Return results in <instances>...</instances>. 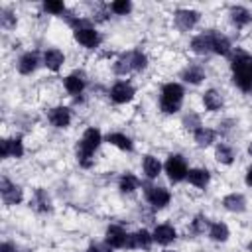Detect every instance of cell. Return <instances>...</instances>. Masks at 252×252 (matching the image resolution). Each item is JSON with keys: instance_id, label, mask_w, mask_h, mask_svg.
I'll return each mask as SVG.
<instances>
[{"instance_id": "6da1fadb", "label": "cell", "mask_w": 252, "mask_h": 252, "mask_svg": "<svg viewBox=\"0 0 252 252\" xmlns=\"http://www.w3.org/2000/svg\"><path fill=\"white\" fill-rule=\"evenodd\" d=\"M230 75L232 83L242 93H252V53L236 49L230 55Z\"/></svg>"}, {"instance_id": "7a4b0ae2", "label": "cell", "mask_w": 252, "mask_h": 252, "mask_svg": "<svg viewBox=\"0 0 252 252\" xmlns=\"http://www.w3.org/2000/svg\"><path fill=\"white\" fill-rule=\"evenodd\" d=\"M102 142H104L102 132L96 126L85 128V132H83V136H81V140L77 142V148H75V156H77V161H79L81 167L91 169L94 165V154H96V150L100 148Z\"/></svg>"}, {"instance_id": "3957f363", "label": "cell", "mask_w": 252, "mask_h": 252, "mask_svg": "<svg viewBox=\"0 0 252 252\" xmlns=\"http://www.w3.org/2000/svg\"><path fill=\"white\" fill-rule=\"evenodd\" d=\"M183 98H185L183 85L181 83H175V81H169L159 91V110L163 114H175V112L181 110Z\"/></svg>"}, {"instance_id": "277c9868", "label": "cell", "mask_w": 252, "mask_h": 252, "mask_svg": "<svg viewBox=\"0 0 252 252\" xmlns=\"http://www.w3.org/2000/svg\"><path fill=\"white\" fill-rule=\"evenodd\" d=\"M163 171L171 183H181L187 179V173H189L187 159L181 154H171L163 163Z\"/></svg>"}, {"instance_id": "5b68a950", "label": "cell", "mask_w": 252, "mask_h": 252, "mask_svg": "<svg viewBox=\"0 0 252 252\" xmlns=\"http://www.w3.org/2000/svg\"><path fill=\"white\" fill-rule=\"evenodd\" d=\"M0 195H2V203L6 207H14L24 201V189L20 185H16L14 181H10L6 175L0 177Z\"/></svg>"}, {"instance_id": "8992f818", "label": "cell", "mask_w": 252, "mask_h": 252, "mask_svg": "<svg viewBox=\"0 0 252 252\" xmlns=\"http://www.w3.org/2000/svg\"><path fill=\"white\" fill-rule=\"evenodd\" d=\"M201 20V12L193 8H177L173 12V24L179 32H191Z\"/></svg>"}, {"instance_id": "52a82bcc", "label": "cell", "mask_w": 252, "mask_h": 252, "mask_svg": "<svg viewBox=\"0 0 252 252\" xmlns=\"http://www.w3.org/2000/svg\"><path fill=\"white\" fill-rule=\"evenodd\" d=\"M134 96H136V89L130 81H116L108 91V98L114 104H128L134 100Z\"/></svg>"}, {"instance_id": "ba28073f", "label": "cell", "mask_w": 252, "mask_h": 252, "mask_svg": "<svg viewBox=\"0 0 252 252\" xmlns=\"http://www.w3.org/2000/svg\"><path fill=\"white\" fill-rule=\"evenodd\" d=\"M73 37L75 41L85 47V49H96L100 43H102V35L98 30H94L93 26H85V28H79L73 32Z\"/></svg>"}, {"instance_id": "9c48e42d", "label": "cell", "mask_w": 252, "mask_h": 252, "mask_svg": "<svg viewBox=\"0 0 252 252\" xmlns=\"http://www.w3.org/2000/svg\"><path fill=\"white\" fill-rule=\"evenodd\" d=\"M144 195H146V201L150 203V207L156 209V211L165 209V207L171 203V193H169V189L159 187V185H148L146 191H144Z\"/></svg>"}, {"instance_id": "30bf717a", "label": "cell", "mask_w": 252, "mask_h": 252, "mask_svg": "<svg viewBox=\"0 0 252 252\" xmlns=\"http://www.w3.org/2000/svg\"><path fill=\"white\" fill-rule=\"evenodd\" d=\"M26 154V148H24V142L22 138L18 136H12V138H2L0 142V158L2 159H20L24 158Z\"/></svg>"}, {"instance_id": "8fae6325", "label": "cell", "mask_w": 252, "mask_h": 252, "mask_svg": "<svg viewBox=\"0 0 252 252\" xmlns=\"http://www.w3.org/2000/svg\"><path fill=\"white\" fill-rule=\"evenodd\" d=\"M47 120H49V124H51L53 128L65 130V128H69V124H71V120H73V112H71L69 106L59 104V106H53V108L47 110Z\"/></svg>"}, {"instance_id": "7c38bea8", "label": "cell", "mask_w": 252, "mask_h": 252, "mask_svg": "<svg viewBox=\"0 0 252 252\" xmlns=\"http://www.w3.org/2000/svg\"><path fill=\"white\" fill-rule=\"evenodd\" d=\"M209 35H211V51L215 55H220V57H230L232 55V43L222 32L209 30Z\"/></svg>"}, {"instance_id": "4fadbf2b", "label": "cell", "mask_w": 252, "mask_h": 252, "mask_svg": "<svg viewBox=\"0 0 252 252\" xmlns=\"http://www.w3.org/2000/svg\"><path fill=\"white\" fill-rule=\"evenodd\" d=\"M128 232L120 226V224H110L104 232V244H108L112 250H118V248H126L128 244Z\"/></svg>"}, {"instance_id": "5bb4252c", "label": "cell", "mask_w": 252, "mask_h": 252, "mask_svg": "<svg viewBox=\"0 0 252 252\" xmlns=\"http://www.w3.org/2000/svg\"><path fill=\"white\" fill-rule=\"evenodd\" d=\"M63 89L69 96H75V98L81 96L83 91L87 89V81H85L83 73L75 71V73H69L67 77H63Z\"/></svg>"}, {"instance_id": "9a60e30c", "label": "cell", "mask_w": 252, "mask_h": 252, "mask_svg": "<svg viewBox=\"0 0 252 252\" xmlns=\"http://www.w3.org/2000/svg\"><path fill=\"white\" fill-rule=\"evenodd\" d=\"M228 18H230V22L236 30H244L252 24V12L246 6H240V4H234V6L228 8Z\"/></svg>"}, {"instance_id": "2e32d148", "label": "cell", "mask_w": 252, "mask_h": 252, "mask_svg": "<svg viewBox=\"0 0 252 252\" xmlns=\"http://www.w3.org/2000/svg\"><path fill=\"white\" fill-rule=\"evenodd\" d=\"M65 59H67L65 53H63L61 49H57V47H49V49L43 51V65H45V69L51 71V73L61 71L63 65H65Z\"/></svg>"}, {"instance_id": "e0dca14e", "label": "cell", "mask_w": 252, "mask_h": 252, "mask_svg": "<svg viewBox=\"0 0 252 252\" xmlns=\"http://www.w3.org/2000/svg\"><path fill=\"white\" fill-rule=\"evenodd\" d=\"M37 65H39V57H37L35 51H26V53H22V55L18 57V61H16V69H18V73L24 75V77H30L32 73H35Z\"/></svg>"}, {"instance_id": "ac0fdd59", "label": "cell", "mask_w": 252, "mask_h": 252, "mask_svg": "<svg viewBox=\"0 0 252 252\" xmlns=\"http://www.w3.org/2000/svg\"><path fill=\"white\" fill-rule=\"evenodd\" d=\"M152 238H154V242L165 246V244H171V242L177 238V230H175L173 224H169V222H161V224H156V226H154V230H152Z\"/></svg>"}, {"instance_id": "d6986e66", "label": "cell", "mask_w": 252, "mask_h": 252, "mask_svg": "<svg viewBox=\"0 0 252 252\" xmlns=\"http://www.w3.org/2000/svg\"><path fill=\"white\" fill-rule=\"evenodd\" d=\"M201 102H203L205 110H209V112H219V110L224 106V94H222L219 89H207V91L201 94Z\"/></svg>"}, {"instance_id": "ffe728a7", "label": "cell", "mask_w": 252, "mask_h": 252, "mask_svg": "<svg viewBox=\"0 0 252 252\" xmlns=\"http://www.w3.org/2000/svg\"><path fill=\"white\" fill-rule=\"evenodd\" d=\"M152 242H154L152 232H148L146 228H140V230H136L128 236L126 248H130V250H150Z\"/></svg>"}, {"instance_id": "44dd1931", "label": "cell", "mask_w": 252, "mask_h": 252, "mask_svg": "<svg viewBox=\"0 0 252 252\" xmlns=\"http://www.w3.org/2000/svg\"><path fill=\"white\" fill-rule=\"evenodd\" d=\"M181 79L189 85H201L205 79H207V73L203 69V65L199 63H187L181 71Z\"/></svg>"}, {"instance_id": "7402d4cb", "label": "cell", "mask_w": 252, "mask_h": 252, "mask_svg": "<svg viewBox=\"0 0 252 252\" xmlns=\"http://www.w3.org/2000/svg\"><path fill=\"white\" fill-rule=\"evenodd\" d=\"M189 49H191L195 55H207V53H213V51H211V35H209V30L203 32V33L193 35L191 41H189Z\"/></svg>"}, {"instance_id": "603a6c76", "label": "cell", "mask_w": 252, "mask_h": 252, "mask_svg": "<svg viewBox=\"0 0 252 252\" xmlns=\"http://www.w3.org/2000/svg\"><path fill=\"white\" fill-rule=\"evenodd\" d=\"M104 142L110 144V146H114V148L120 150V152H132V150H134L132 138L126 136L124 132H108L106 138H104Z\"/></svg>"}, {"instance_id": "cb8c5ba5", "label": "cell", "mask_w": 252, "mask_h": 252, "mask_svg": "<svg viewBox=\"0 0 252 252\" xmlns=\"http://www.w3.org/2000/svg\"><path fill=\"white\" fill-rule=\"evenodd\" d=\"M211 181V173L205 167H191L187 173V183L193 185L195 189H205Z\"/></svg>"}, {"instance_id": "d4e9b609", "label": "cell", "mask_w": 252, "mask_h": 252, "mask_svg": "<svg viewBox=\"0 0 252 252\" xmlns=\"http://www.w3.org/2000/svg\"><path fill=\"white\" fill-rule=\"evenodd\" d=\"M222 209L228 213H244L246 211V197L242 193H228L222 197Z\"/></svg>"}, {"instance_id": "484cf974", "label": "cell", "mask_w": 252, "mask_h": 252, "mask_svg": "<svg viewBox=\"0 0 252 252\" xmlns=\"http://www.w3.org/2000/svg\"><path fill=\"white\" fill-rule=\"evenodd\" d=\"M215 140H217V130H213L211 126H199L193 132V142L199 148H209V146H213Z\"/></svg>"}, {"instance_id": "4316f807", "label": "cell", "mask_w": 252, "mask_h": 252, "mask_svg": "<svg viewBox=\"0 0 252 252\" xmlns=\"http://www.w3.org/2000/svg\"><path fill=\"white\" fill-rule=\"evenodd\" d=\"M32 205L37 213H49L53 209V203H51V197L47 193V189L43 187H37L33 191V199H32Z\"/></svg>"}, {"instance_id": "83f0119b", "label": "cell", "mask_w": 252, "mask_h": 252, "mask_svg": "<svg viewBox=\"0 0 252 252\" xmlns=\"http://www.w3.org/2000/svg\"><path fill=\"white\" fill-rule=\"evenodd\" d=\"M215 159H217L220 165H232L234 159H236V152H234L232 146L220 142V144L215 146Z\"/></svg>"}, {"instance_id": "f1b7e54d", "label": "cell", "mask_w": 252, "mask_h": 252, "mask_svg": "<svg viewBox=\"0 0 252 252\" xmlns=\"http://www.w3.org/2000/svg\"><path fill=\"white\" fill-rule=\"evenodd\" d=\"M142 169H144V175H146L148 179H156V177L161 173L163 165H161V161H159L156 156L148 154V156H144V159H142Z\"/></svg>"}, {"instance_id": "f546056e", "label": "cell", "mask_w": 252, "mask_h": 252, "mask_svg": "<svg viewBox=\"0 0 252 252\" xmlns=\"http://www.w3.org/2000/svg\"><path fill=\"white\" fill-rule=\"evenodd\" d=\"M207 234H209V238H211L213 242H226L228 236H230V228L226 226V222L215 220V222H211Z\"/></svg>"}, {"instance_id": "4dcf8cb0", "label": "cell", "mask_w": 252, "mask_h": 252, "mask_svg": "<svg viewBox=\"0 0 252 252\" xmlns=\"http://www.w3.org/2000/svg\"><path fill=\"white\" fill-rule=\"evenodd\" d=\"M112 71H114V75H118V77H126V75L134 73V69H132V59H130V51H124V53L112 63Z\"/></svg>"}, {"instance_id": "1f68e13d", "label": "cell", "mask_w": 252, "mask_h": 252, "mask_svg": "<svg viewBox=\"0 0 252 252\" xmlns=\"http://www.w3.org/2000/svg\"><path fill=\"white\" fill-rule=\"evenodd\" d=\"M138 187H140V179H138L134 173L126 171V173L120 175V179H118V189H120V193H124V195H132Z\"/></svg>"}, {"instance_id": "d6a6232c", "label": "cell", "mask_w": 252, "mask_h": 252, "mask_svg": "<svg viewBox=\"0 0 252 252\" xmlns=\"http://www.w3.org/2000/svg\"><path fill=\"white\" fill-rule=\"evenodd\" d=\"M130 59H132V69L134 73H140L148 67V55L142 49H130Z\"/></svg>"}, {"instance_id": "836d02e7", "label": "cell", "mask_w": 252, "mask_h": 252, "mask_svg": "<svg viewBox=\"0 0 252 252\" xmlns=\"http://www.w3.org/2000/svg\"><path fill=\"white\" fill-rule=\"evenodd\" d=\"M41 8H43L47 14H51V16H65V14H67V6H65V2H61V0H45V2L41 4Z\"/></svg>"}, {"instance_id": "e575fe53", "label": "cell", "mask_w": 252, "mask_h": 252, "mask_svg": "<svg viewBox=\"0 0 252 252\" xmlns=\"http://www.w3.org/2000/svg\"><path fill=\"white\" fill-rule=\"evenodd\" d=\"M132 8H134V4L130 0H114V2L108 4V10L114 16H128L132 12Z\"/></svg>"}, {"instance_id": "d590c367", "label": "cell", "mask_w": 252, "mask_h": 252, "mask_svg": "<svg viewBox=\"0 0 252 252\" xmlns=\"http://www.w3.org/2000/svg\"><path fill=\"white\" fill-rule=\"evenodd\" d=\"M209 226H211V222L205 215H195L191 224H189V230L193 234H205V230H209Z\"/></svg>"}, {"instance_id": "8d00e7d4", "label": "cell", "mask_w": 252, "mask_h": 252, "mask_svg": "<svg viewBox=\"0 0 252 252\" xmlns=\"http://www.w3.org/2000/svg\"><path fill=\"white\" fill-rule=\"evenodd\" d=\"M0 24L4 30H14L18 26V18H16V12H12L10 8H2L0 10Z\"/></svg>"}, {"instance_id": "74e56055", "label": "cell", "mask_w": 252, "mask_h": 252, "mask_svg": "<svg viewBox=\"0 0 252 252\" xmlns=\"http://www.w3.org/2000/svg\"><path fill=\"white\" fill-rule=\"evenodd\" d=\"M181 124H183L185 130H191V132H195L199 126H203V124H201V118H199L197 112H189V114H185L183 120H181Z\"/></svg>"}, {"instance_id": "f35d334b", "label": "cell", "mask_w": 252, "mask_h": 252, "mask_svg": "<svg viewBox=\"0 0 252 252\" xmlns=\"http://www.w3.org/2000/svg\"><path fill=\"white\" fill-rule=\"evenodd\" d=\"M112 248L108 244H91L87 252H110Z\"/></svg>"}, {"instance_id": "ab89813d", "label": "cell", "mask_w": 252, "mask_h": 252, "mask_svg": "<svg viewBox=\"0 0 252 252\" xmlns=\"http://www.w3.org/2000/svg\"><path fill=\"white\" fill-rule=\"evenodd\" d=\"M0 252H18V248H16L12 242H2V246H0Z\"/></svg>"}, {"instance_id": "60d3db41", "label": "cell", "mask_w": 252, "mask_h": 252, "mask_svg": "<svg viewBox=\"0 0 252 252\" xmlns=\"http://www.w3.org/2000/svg\"><path fill=\"white\" fill-rule=\"evenodd\" d=\"M244 183H246L248 187H252V165H248V169H246V173H244Z\"/></svg>"}, {"instance_id": "b9f144b4", "label": "cell", "mask_w": 252, "mask_h": 252, "mask_svg": "<svg viewBox=\"0 0 252 252\" xmlns=\"http://www.w3.org/2000/svg\"><path fill=\"white\" fill-rule=\"evenodd\" d=\"M248 154H250V156H252V142H250V144H248Z\"/></svg>"}, {"instance_id": "7bdbcfd3", "label": "cell", "mask_w": 252, "mask_h": 252, "mask_svg": "<svg viewBox=\"0 0 252 252\" xmlns=\"http://www.w3.org/2000/svg\"><path fill=\"white\" fill-rule=\"evenodd\" d=\"M248 250H250V252H252V240H250V242H248Z\"/></svg>"}, {"instance_id": "ee69618b", "label": "cell", "mask_w": 252, "mask_h": 252, "mask_svg": "<svg viewBox=\"0 0 252 252\" xmlns=\"http://www.w3.org/2000/svg\"><path fill=\"white\" fill-rule=\"evenodd\" d=\"M161 252H175V250H161Z\"/></svg>"}, {"instance_id": "f6af8a7d", "label": "cell", "mask_w": 252, "mask_h": 252, "mask_svg": "<svg viewBox=\"0 0 252 252\" xmlns=\"http://www.w3.org/2000/svg\"><path fill=\"white\" fill-rule=\"evenodd\" d=\"M26 252H32V250H26Z\"/></svg>"}]
</instances>
